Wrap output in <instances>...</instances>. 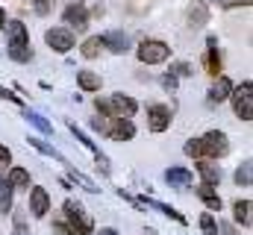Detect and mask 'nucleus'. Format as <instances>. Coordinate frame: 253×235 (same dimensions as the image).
<instances>
[{
	"mask_svg": "<svg viewBox=\"0 0 253 235\" xmlns=\"http://www.w3.org/2000/svg\"><path fill=\"white\" fill-rule=\"evenodd\" d=\"M197 194H200V200H203L212 212H221V197H218L209 185H200V188H197Z\"/></svg>",
	"mask_w": 253,
	"mask_h": 235,
	"instance_id": "19",
	"label": "nucleus"
},
{
	"mask_svg": "<svg viewBox=\"0 0 253 235\" xmlns=\"http://www.w3.org/2000/svg\"><path fill=\"white\" fill-rule=\"evenodd\" d=\"M215 3H221L227 9H233V6H251V0H215Z\"/></svg>",
	"mask_w": 253,
	"mask_h": 235,
	"instance_id": "35",
	"label": "nucleus"
},
{
	"mask_svg": "<svg viewBox=\"0 0 253 235\" xmlns=\"http://www.w3.org/2000/svg\"><path fill=\"white\" fill-rule=\"evenodd\" d=\"M209 21V12H206V6L197 0V3H191L189 6V27L191 30H197V27H203Z\"/></svg>",
	"mask_w": 253,
	"mask_h": 235,
	"instance_id": "17",
	"label": "nucleus"
},
{
	"mask_svg": "<svg viewBox=\"0 0 253 235\" xmlns=\"http://www.w3.org/2000/svg\"><path fill=\"white\" fill-rule=\"evenodd\" d=\"M100 235H118L115 230H100Z\"/></svg>",
	"mask_w": 253,
	"mask_h": 235,
	"instance_id": "42",
	"label": "nucleus"
},
{
	"mask_svg": "<svg viewBox=\"0 0 253 235\" xmlns=\"http://www.w3.org/2000/svg\"><path fill=\"white\" fill-rule=\"evenodd\" d=\"M100 50H103V41H100V36H94V39H88L83 47H80V53L85 59H94V56H100Z\"/></svg>",
	"mask_w": 253,
	"mask_h": 235,
	"instance_id": "22",
	"label": "nucleus"
},
{
	"mask_svg": "<svg viewBox=\"0 0 253 235\" xmlns=\"http://www.w3.org/2000/svg\"><path fill=\"white\" fill-rule=\"evenodd\" d=\"M186 153L189 156H206V159H221V156H227L230 153V141H227V135L224 132H218V129H212V132H206L203 138H191L189 144H186Z\"/></svg>",
	"mask_w": 253,
	"mask_h": 235,
	"instance_id": "1",
	"label": "nucleus"
},
{
	"mask_svg": "<svg viewBox=\"0 0 253 235\" xmlns=\"http://www.w3.org/2000/svg\"><path fill=\"white\" fill-rule=\"evenodd\" d=\"M168 56H171V47L165 41H159V39H144L138 44V59L144 65H159V62H165Z\"/></svg>",
	"mask_w": 253,
	"mask_h": 235,
	"instance_id": "6",
	"label": "nucleus"
},
{
	"mask_svg": "<svg viewBox=\"0 0 253 235\" xmlns=\"http://www.w3.org/2000/svg\"><path fill=\"white\" fill-rule=\"evenodd\" d=\"M6 182H9L12 188H27V185H30V174H27L24 168H12Z\"/></svg>",
	"mask_w": 253,
	"mask_h": 235,
	"instance_id": "21",
	"label": "nucleus"
},
{
	"mask_svg": "<svg viewBox=\"0 0 253 235\" xmlns=\"http://www.w3.org/2000/svg\"><path fill=\"white\" fill-rule=\"evenodd\" d=\"M47 44L56 50V53H68L71 47H74V36H71V30H62V27H53V30H47Z\"/></svg>",
	"mask_w": 253,
	"mask_h": 235,
	"instance_id": "9",
	"label": "nucleus"
},
{
	"mask_svg": "<svg viewBox=\"0 0 253 235\" xmlns=\"http://www.w3.org/2000/svg\"><path fill=\"white\" fill-rule=\"evenodd\" d=\"M68 126H71V132H74V135H77V141H83V144H85V147H88V150H91V153H94V156H97V153H100V150H97V147H94V141H88V135H85V132H83V129H77V123H68Z\"/></svg>",
	"mask_w": 253,
	"mask_h": 235,
	"instance_id": "30",
	"label": "nucleus"
},
{
	"mask_svg": "<svg viewBox=\"0 0 253 235\" xmlns=\"http://www.w3.org/2000/svg\"><path fill=\"white\" fill-rule=\"evenodd\" d=\"M197 171H200V176H203V185H209V188L221 182V168L212 165V162H206V159L197 162Z\"/></svg>",
	"mask_w": 253,
	"mask_h": 235,
	"instance_id": "15",
	"label": "nucleus"
},
{
	"mask_svg": "<svg viewBox=\"0 0 253 235\" xmlns=\"http://www.w3.org/2000/svg\"><path fill=\"white\" fill-rule=\"evenodd\" d=\"M147 206L156 209V212H162V215H168V218H174V221H180V224H186V218H183L177 209H171V206H165V203H159V200H147Z\"/></svg>",
	"mask_w": 253,
	"mask_h": 235,
	"instance_id": "24",
	"label": "nucleus"
},
{
	"mask_svg": "<svg viewBox=\"0 0 253 235\" xmlns=\"http://www.w3.org/2000/svg\"><path fill=\"white\" fill-rule=\"evenodd\" d=\"M171 74H174V77H191L194 71H191L189 62H174V65H171Z\"/></svg>",
	"mask_w": 253,
	"mask_h": 235,
	"instance_id": "31",
	"label": "nucleus"
},
{
	"mask_svg": "<svg viewBox=\"0 0 253 235\" xmlns=\"http://www.w3.org/2000/svg\"><path fill=\"white\" fill-rule=\"evenodd\" d=\"M162 85H165L168 91H174V88H177V77H174V74H165V77H162Z\"/></svg>",
	"mask_w": 253,
	"mask_h": 235,
	"instance_id": "34",
	"label": "nucleus"
},
{
	"mask_svg": "<svg viewBox=\"0 0 253 235\" xmlns=\"http://www.w3.org/2000/svg\"><path fill=\"white\" fill-rule=\"evenodd\" d=\"M3 27H6V12L0 9V30H3Z\"/></svg>",
	"mask_w": 253,
	"mask_h": 235,
	"instance_id": "41",
	"label": "nucleus"
},
{
	"mask_svg": "<svg viewBox=\"0 0 253 235\" xmlns=\"http://www.w3.org/2000/svg\"><path fill=\"white\" fill-rule=\"evenodd\" d=\"M65 6H68V9H71V6H83V0H62Z\"/></svg>",
	"mask_w": 253,
	"mask_h": 235,
	"instance_id": "40",
	"label": "nucleus"
},
{
	"mask_svg": "<svg viewBox=\"0 0 253 235\" xmlns=\"http://www.w3.org/2000/svg\"><path fill=\"white\" fill-rule=\"evenodd\" d=\"M206 71L212 74V77H218V71H221V53H218V39H209L206 41Z\"/></svg>",
	"mask_w": 253,
	"mask_h": 235,
	"instance_id": "13",
	"label": "nucleus"
},
{
	"mask_svg": "<svg viewBox=\"0 0 253 235\" xmlns=\"http://www.w3.org/2000/svg\"><path fill=\"white\" fill-rule=\"evenodd\" d=\"M100 41H103V47H109L112 53H124L126 47H129V39H126V33H121V30H112V33L100 36Z\"/></svg>",
	"mask_w": 253,
	"mask_h": 235,
	"instance_id": "12",
	"label": "nucleus"
},
{
	"mask_svg": "<svg viewBox=\"0 0 253 235\" xmlns=\"http://www.w3.org/2000/svg\"><path fill=\"white\" fill-rule=\"evenodd\" d=\"M12 209V185L6 182V176H0V212Z\"/></svg>",
	"mask_w": 253,
	"mask_h": 235,
	"instance_id": "23",
	"label": "nucleus"
},
{
	"mask_svg": "<svg viewBox=\"0 0 253 235\" xmlns=\"http://www.w3.org/2000/svg\"><path fill=\"white\" fill-rule=\"evenodd\" d=\"M77 82H80L83 91H100V77L94 71H80L77 74Z\"/></svg>",
	"mask_w": 253,
	"mask_h": 235,
	"instance_id": "18",
	"label": "nucleus"
},
{
	"mask_svg": "<svg viewBox=\"0 0 253 235\" xmlns=\"http://www.w3.org/2000/svg\"><path fill=\"white\" fill-rule=\"evenodd\" d=\"M91 126L100 129L103 135L115 138V141H129V138L135 135V126H132L129 118H94Z\"/></svg>",
	"mask_w": 253,
	"mask_h": 235,
	"instance_id": "3",
	"label": "nucleus"
},
{
	"mask_svg": "<svg viewBox=\"0 0 253 235\" xmlns=\"http://www.w3.org/2000/svg\"><path fill=\"white\" fill-rule=\"evenodd\" d=\"M147 126H150L153 132H165V129L171 126V109L162 106V103L147 106Z\"/></svg>",
	"mask_w": 253,
	"mask_h": 235,
	"instance_id": "8",
	"label": "nucleus"
},
{
	"mask_svg": "<svg viewBox=\"0 0 253 235\" xmlns=\"http://www.w3.org/2000/svg\"><path fill=\"white\" fill-rule=\"evenodd\" d=\"M233 212H236V221H239L242 227H251V200H239V203L233 206Z\"/></svg>",
	"mask_w": 253,
	"mask_h": 235,
	"instance_id": "20",
	"label": "nucleus"
},
{
	"mask_svg": "<svg viewBox=\"0 0 253 235\" xmlns=\"http://www.w3.org/2000/svg\"><path fill=\"white\" fill-rule=\"evenodd\" d=\"M6 47H9V56L15 62H30L33 50H30V33L21 21H9L6 24Z\"/></svg>",
	"mask_w": 253,
	"mask_h": 235,
	"instance_id": "2",
	"label": "nucleus"
},
{
	"mask_svg": "<svg viewBox=\"0 0 253 235\" xmlns=\"http://www.w3.org/2000/svg\"><path fill=\"white\" fill-rule=\"evenodd\" d=\"M65 24H68L71 30L83 33V30L88 27V12H85L83 6H71V9H65Z\"/></svg>",
	"mask_w": 253,
	"mask_h": 235,
	"instance_id": "11",
	"label": "nucleus"
},
{
	"mask_svg": "<svg viewBox=\"0 0 253 235\" xmlns=\"http://www.w3.org/2000/svg\"><path fill=\"white\" fill-rule=\"evenodd\" d=\"M9 162H12V153H9V147L0 144V165H9Z\"/></svg>",
	"mask_w": 253,
	"mask_h": 235,
	"instance_id": "37",
	"label": "nucleus"
},
{
	"mask_svg": "<svg viewBox=\"0 0 253 235\" xmlns=\"http://www.w3.org/2000/svg\"><path fill=\"white\" fill-rule=\"evenodd\" d=\"M71 182H80V185H83L85 191H91V194H94V191H100V188H97V185H94V182H91L88 176L80 174V171H71Z\"/></svg>",
	"mask_w": 253,
	"mask_h": 235,
	"instance_id": "28",
	"label": "nucleus"
},
{
	"mask_svg": "<svg viewBox=\"0 0 253 235\" xmlns=\"http://www.w3.org/2000/svg\"><path fill=\"white\" fill-rule=\"evenodd\" d=\"M230 97H233V109H236V115L242 118V120H253V85L251 82H242Z\"/></svg>",
	"mask_w": 253,
	"mask_h": 235,
	"instance_id": "7",
	"label": "nucleus"
},
{
	"mask_svg": "<svg viewBox=\"0 0 253 235\" xmlns=\"http://www.w3.org/2000/svg\"><path fill=\"white\" fill-rule=\"evenodd\" d=\"M62 209H65V218L71 221V230H74L77 235H88L91 230H94V221L88 218V212H85V209H83L80 203L68 200V203H65Z\"/></svg>",
	"mask_w": 253,
	"mask_h": 235,
	"instance_id": "5",
	"label": "nucleus"
},
{
	"mask_svg": "<svg viewBox=\"0 0 253 235\" xmlns=\"http://www.w3.org/2000/svg\"><path fill=\"white\" fill-rule=\"evenodd\" d=\"M135 109H138V103L132 100V97H126V94H112V97H97V112L106 118H129L135 115Z\"/></svg>",
	"mask_w": 253,
	"mask_h": 235,
	"instance_id": "4",
	"label": "nucleus"
},
{
	"mask_svg": "<svg viewBox=\"0 0 253 235\" xmlns=\"http://www.w3.org/2000/svg\"><path fill=\"white\" fill-rule=\"evenodd\" d=\"M27 120H30V123L36 126V129H42V132H53V126H50V123H47L44 118L39 115V112H27Z\"/></svg>",
	"mask_w": 253,
	"mask_h": 235,
	"instance_id": "27",
	"label": "nucleus"
},
{
	"mask_svg": "<svg viewBox=\"0 0 253 235\" xmlns=\"http://www.w3.org/2000/svg\"><path fill=\"white\" fill-rule=\"evenodd\" d=\"M30 144H33V147H36V150H42V153H44V156H53V159H59V162H65V156H59V153H56V150H53V147H50V144H44V141H42V138H30Z\"/></svg>",
	"mask_w": 253,
	"mask_h": 235,
	"instance_id": "26",
	"label": "nucleus"
},
{
	"mask_svg": "<svg viewBox=\"0 0 253 235\" xmlns=\"http://www.w3.org/2000/svg\"><path fill=\"white\" fill-rule=\"evenodd\" d=\"M233 94V82L227 79V77H215V85H212V91H209V103H221V100H227Z\"/></svg>",
	"mask_w": 253,
	"mask_h": 235,
	"instance_id": "14",
	"label": "nucleus"
},
{
	"mask_svg": "<svg viewBox=\"0 0 253 235\" xmlns=\"http://www.w3.org/2000/svg\"><path fill=\"white\" fill-rule=\"evenodd\" d=\"M0 97H6V100H12V103H21V97L12 94V91H6V88H0Z\"/></svg>",
	"mask_w": 253,
	"mask_h": 235,
	"instance_id": "38",
	"label": "nucleus"
},
{
	"mask_svg": "<svg viewBox=\"0 0 253 235\" xmlns=\"http://www.w3.org/2000/svg\"><path fill=\"white\" fill-rule=\"evenodd\" d=\"M200 230L206 235H218V224H215V218L206 212V215H200Z\"/></svg>",
	"mask_w": 253,
	"mask_h": 235,
	"instance_id": "29",
	"label": "nucleus"
},
{
	"mask_svg": "<svg viewBox=\"0 0 253 235\" xmlns=\"http://www.w3.org/2000/svg\"><path fill=\"white\" fill-rule=\"evenodd\" d=\"M251 179H253V165H251V162H242V168L236 171V182L248 188V185H251Z\"/></svg>",
	"mask_w": 253,
	"mask_h": 235,
	"instance_id": "25",
	"label": "nucleus"
},
{
	"mask_svg": "<svg viewBox=\"0 0 253 235\" xmlns=\"http://www.w3.org/2000/svg\"><path fill=\"white\" fill-rule=\"evenodd\" d=\"M15 235H30L27 224H24V215H15Z\"/></svg>",
	"mask_w": 253,
	"mask_h": 235,
	"instance_id": "33",
	"label": "nucleus"
},
{
	"mask_svg": "<svg viewBox=\"0 0 253 235\" xmlns=\"http://www.w3.org/2000/svg\"><path fill=\"white\" fill-rule=\"evenodd\" d=\"M33 9H36L39 15H50V9H53V0H33Z\"/></svg>",
	"mask_w": 253,
	"mask_h": 235,
	"instance_id": "32",
	"label": "nucleus"
},
{
	"mask_svg": "<svg viewBox=\"0 0 253 235\" xmlns=\"http://www.w3.org/2000/svg\"><path fill=\"white\" fill-rule=\"evenodd\" d=\"M47 209H50V197H47V191H44V188H33V191H30V212H33L36 218H44Z\"/></svg>",
	"mask_w": 253,
	"mask_h": 235,
	"instance_id": "10",
	"label": "nucleus"
},
{
	"mask_svg": "<svg viewBox=\"0 0 253 235\" xmlns=\"http://www.w3.org/2000/svg\"><path fill=\"white\" fill-rule=\"evenodd\" d=\"M53 230H56L59 235H77L71 227H68V224H62V221H59V224H53Z\"/></svg>",
	"mask_w": 253,
	"mask_h": 235,
	"instance_id": "36",
	"label": "nucleus"
},
{
	"mask_svg": "<svg viewBox=\"0 0 253 235\" xmlns=\"http://www.w3.org/2000/svg\"><path fill=\"white\" fill-rule=\"evenodd\" d=\"M165 179H168L171 188H189L191 185V174L186 168H168L165 171Z\"/></svg>",
	"mask_w": 253,
	"mask_h": 235,
	"instance_id": "16",
	"label": "nucleus"
},
{
	"mask_svg": "<svg viewBox=\"0 0 253 235\" xmlns=\"http://www.w3.org/2000/svg\"><path fill=\"white\" fill-rule=\"evenodd\" d=\"M218 230H221V235H236V230H233V227H230V224H221V227H218Z\"/></svg>",
	"mask_w": 253,
	"mask_h": 235,
	"instance_id": "39",
	"label": "nucleus"
}]
</instances>
